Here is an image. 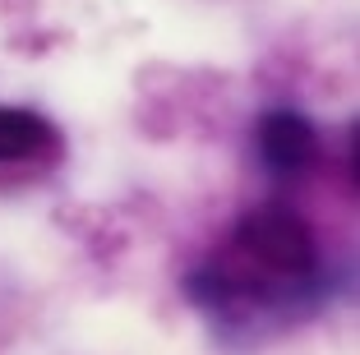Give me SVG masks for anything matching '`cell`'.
<instances>
[{
	"instance_id": "1",
	"label": "cell",
	"mask_w": 360,
	"mask_h": 355,
	"mask_svg": "<svg viewBox=\"0 0 360 355\" xmlns=\"http://www.w3.org/2000/svg\"><path fill=\"white\" fill-rule=\"evenodd\" d=\"M347 277L323 263L309 221L286 203L240 212L222 250L185 272V300L231 346L268 342L338 300Z\"/></svg>"
},
{
	"instance_id": "2",
	"label": "cell",
	"mask_w": 360,
	"mask_h": 355,
	"mask_svg": "<svg viewBox=\"0 0 360 355\" xmlns=\"http://www.w3.org/2000/svg\"><path fill=\"white\" fill-rule=\"evenodd\" d=\"M255 148H259V167L273 180H296L319 162V129L296 106H273V111L259 115Z\"/></svg>"
},
{
	"instance_id": "3",
	"label": "cell",
	"mask_w": 360,
	"mask_h": 355,
	"mask_svg": "<svg viewBox=\"0 0 360 355\" xmlns=\"http://www.w3.org/2000/svg\"><path fill=\"white\" fill-rule=\"evenodd\" d=\"M60 153V129L28 106H0V167L10 162H46Z\"/></svg>"
}]
</instances>
